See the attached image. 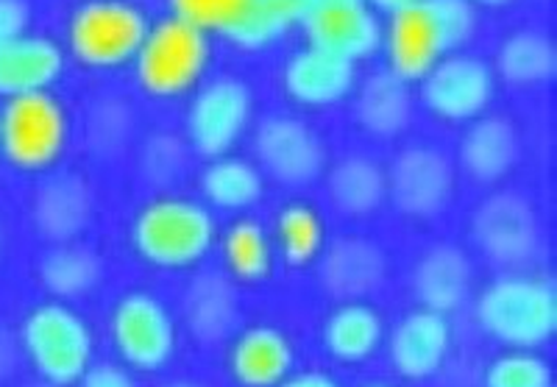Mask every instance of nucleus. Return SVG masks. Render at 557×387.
Returning a JSON list of instances; mask_svg holds the SVG:
<instances>
[{
  "instance_id": "obj_1",
  "label": "nucleus",
  "mask_w": 557,
  "mask_h": 387,
  "mask_svg": "<svg viewBox=\"0 0 557 387\" xmlns=\"http://www.w3.org/2000/svg\"><path fill=\"white\" fill-rule=\"evenodd\" d=\"M476 32L471 0H412L391 12L382 28L391 73L401 82H421L444 57L469 42Z\"/></svg>"
},
{
  "instance_id": "obj_2",
  "label": "nucleus",
  "mask_w": 557,
  "mask_h": 387,
  "mask_svg": "<svg viewBox=\"0 0 557 387\" xmlns=\"http://www.w3.org/2000/svg\"><path fill=\"white\" fill-rule=\"evenodd\" d=\"M474 315L496 344L521 351L539 349L557 332V290L541 276L510 273L482 290Z\"/></svg>"
},
{
  "instance_id": "obj_3",
  "label": "nucleus",
  "mask_w": 557,
  "mask_h": 387,
  "mask_svg": "<svg viewBox=\"0 0 557 387\" xmlns=\"http://www.w3.org/2000/svg\"><path fill=\"white\" fill-rule=\"evenodd\" d=\"M215 221L207 207L187 198H157L132 226L137 254L157 267L178 271L201 262L215 246Z\"/></svg>"
},
{
  "instance_id": "obj_4",
  "label": "nucleus",
  "mask_w": 557,
  "mask_h": 387,
  "mask_svg": "<svg viewBox=\"0 0 557 387\" xmlns=\"http://www.w3.org/2000/svg\"><path fill=\"white\" fill-rule=\"evenodd\" d=\"M20 349L26 351L39 379L53 385H76L92 365V332L70 307L42 304L23 321Z\"/></svg>"
},
{
  "instance_id": "obj_5",
  "label": "nucleus",
  "mask_w": 557,
  "mask_h": 387,
  "mask_svg": "<svg viewBox=\"0 0 557 387\" xmlns=\"http://www.w3.org/2000/svg\"><path fill=\"white\" fill-rule=\"evenodd\" d=\"M209 62V39L196 26L168 17L148 28L134 67L139 87L153 98H178L190 92Z\"/></svg>"
},
{
  "instance_id": "obj_6",
  "label": "nucleus",
  "mask_w": 557,
  "mask_h": 387,
  "mask_svg": "<svg viewBox=\"0 0 557 387\" xmlns=\"http://www.w3.org/2000/svg\"><path fill=\"white\" fill-rule=\"evenodd\" d=\"M146 14L126 0H89L76 9L67 28L73 57L87 67H121L134 62L148 34Z\"/></svg>"
},
{
  "instance_id": "obj_7",
  "label": "nucleus",
  "mask_w": 557,
  "mask_h": 387,
  "mask_svg": "<svg viewBox=\"0 0 557 387\" xmlns=\"http://www.w3.org/2000/svg\"><path fill=\"white\" fill-rule=\"evenodd\" d=\"M67 112L45 89L9 98L0 112V151L20 171H42L67 146Z\"/></svg>"
},
{
  "instance_id": "obj_8",
  "label": "nucleus",
  "mask_w": 557,
  "mask_h": 387,
  "mask_svg": "<svg viewBox=\"0 0 557 387\" xmlns=\"http://www.w3.org/2000/svg\"><path fill=\"white\" fill-rule=\"evenodd\" d=\"M112 340L128 369L151 374L176 354V324L151 292H128L112 312Z\"/></svg>"
},
{
  "instance_id": "obj_9",
  "label": "nucleus",
  "mask_w": 557,
  "mask_h": 387,
  "mask_svg": "<svg viewBox=\"0 0 557 387\" xmlns=\"http://www.w3.org/2000/svg\"><path fill=\"white\" fill-rule=\"evenodd\" d=\"M253 98L240 78H215L198 92L187 112V137L201 157H226L251 123Z\"/></svg>"
},
{
  "instance_id": "obj_10",
  "label": "nucleus",
  "mask_w": 557,
  "mask_h": 387,
  "mask_svg": "<svg viewBox=\"0 0 557 387\" xmlns=\"http://www.w3.org/2000/svg\"><path fill=\"white\" fill-rule=\"evenodd\" d=\"M494 71L482 59L449 53L421 78V101L444 121H476L494 98Z\"/></svg>"
},
{
  "instance_id": "obj_11",
  "label": "nucleus",
  "mask_w": 557,
  "mask_h": 387,
  "mask_svg": "<svg viewBox=\"0 0 557 387\" xmlns=\"http://www.w3.org/2000/svg\"><path fill=\"white\" fill-rule=\"evenodd\" d=\"M298 23L312 48L355 64L382 45V23L368 0H318L301 9Z\"/></svg>"
},
{
  "instance_id": "obj_12",
  "label": "nucleus",
  "mask_w": 557,
  "mask_h": 387,
  "mask_svg": "<svg viewBox=\"0 0 557 387\" xmlns=\"http://www.w3.org/2000/svg\"><path fill=\"white\" fill-rule=\"evenodd\" d=\"M471 237L487 260L499 265H519L539 248V215L516 192H499L476 207L471 217Z\"/></svg>"
},
{
  "instance_id": "obj_13",
  "label": "nucleus",
  "mask_w": 557,
  "mask_h": 387,
  "mask_svg": "<svg viewBox=\"0 0 557 387\" xmlns=\"http://www.w3.org/2000/svg\"><path fill=\"white\" fill-rule=\"evenodd\" d=\"M253 148L262 167L282 185H310L326 167L323 140L296 117L273 115L262 121L253 137Z\"/></svg>"
},
{
  "instance_id": "obj_14",
  "label": "nucleus",
  "mask_w": 557,
  "mask_h": 387,
  "mask_svg": "<svg viewBox=\"0 0 557 387\" xmlns=\"http://www.w3.org/2000/svg\"><path fill=\"white\" fill-rule=\"evenodd\" d=\"M387 192L405 215L424 221L449 203L455 192V167L449 157L437 148H407L391 165Z\"/></svg>"
},
{
  "instance_id": "obj_15",
  "label": "nucleus",
  "mask_w": 557,
  "mask_h": 387,
  "mask_svg": "<svg viewBox=\"0 0 557 387\" xmlns=\"http://www.w3.org/2000/svg\"><path fill=\"white\" fill-rule=\"evenodd\" d=\"M451 349L449 317L432 310H416L401 317L391 335V362L405 379L421 382L441 371Z\"/></svg>"
},
{
  "instance_id": "obj_16",
  "label": "nucleus",
  "mask_w": 557,
  "mask_h": 387,
  "mask_svg": "<svg viewBox=\"0 0 557 387\" xmlns=\"http://www.w3.org/2000/svg\"><path fill=\"white\" fill-rule=\"evenodd\" d=\"M323 290L341 301H360L382 287L387 260L376 242L366 237H343L332 242L318 267Z\"/></svg>"
},
{
  "instance_id": "obj_17",
  "label": "nucleus",
  "mask_w": 557,
  "mask_h": 387,
  "mask_svg": "<svg viewBox=\"0 0 557 387\" xmlns=\"http://www.w3.org/2000/svg\"><path fill=\"white\" fill-rule=\"evenodd\" d=\"M357 67L348 59L326 53L321 48H305L293 53L285 64L287 96L301 107H335L355 89Z\"/></svg>"
},
{
  "instance_id": "obj_18",
  "label": "nucleus",
  "mask_w": 557,
  "mask_h": 387,
  "mask_svg": "<svg viewBox=\"0 0 557 387\" xmlns=\"http://www.w3.org/2000/svg\"><path fill=\"white\" fill-rule=\"evenodd\" d=\"M474 285V267L466 251L457 246H432L412 271V290L424 310L449 312L460 310L469 301Z\"/></svg>"
},
{
  "instance_id": "obj_19",
  "label": "nucleus",
  "mask_w": 557,
  "mask_h": 387,
  "mask_svg": "<svg viewBox=\"0 0 557 387\" xmlns=\"http://www.w3.org/2000/svg\"><path fill=\"white\" fill-rule=\"evenodd\" d=\"M34 226L51 242H73L92 221V190L78 176L48 178L34 198Z\"/></svg>"
},
{
  "instance_id": "obj_20",
  "label": "nucleus",
  "mask_w": 557,
  "mask_h": 387,
  "mask_svg": "<svg viewBox=\"0 0 557 387\" xmlns=\"http://www.w3.org/2000/svg\"><path fill=\"white\" fill-rule=\"evenodd\" d=\"M184 321L201 344H221L237 326L240 296L235 282L218 271H207L193 279L182 299Z\"/></svg>"
},
{
  "instance_id": "obj_21",
  "label": "nucleus",
  "mask_w": 557,
  "mask_h": 387,
  "mask_svg": "<svg viewBox=\"0 0 557 387\" xmlns=\"http://www.w3.org/2000/svg\"><path fill=\"white\" fill-rule=\"evenodd\" d=\"M62 48L48 37H17L0 45V96L45 92L62 76Z\"/></svg>"
},
{
  "instance_id": "obj_22",
  "label": "nucleus",
  "mask_w": 557,
  "mask_h": 387,
  "mask_svg": "<svg viewBox=\"0 0 557 387\" xmlns=\"http://www.w3.org/2000/svg\"><path fill=\"white\" fill-rule=\"evenodd\" d=\"M519 159V134L507 117H476L462 134L460 162L462 171L482 185H496L510 173Z\"/></svg>"
},
{
  "instance_id": "obj_23",
  "label": "nucleus",
  "mask_w": 557,
  "mask_h": 387,
  "mask_svg": "<svg viewBox=\"0 0 557 387\" xmlns=\"http://www.w3.org/2000/svg\"><path fill=\"white\" fill-rule=\"evenodd\" d=\"M232 376L243 387H276L293 371V346L273 326L246 329L228 354Z\"/></svg>"
},
{
  "instance_id": "obj_24",
  "label": "nucleus",
  "mask_w": 557,
  "mask_h": 387,
  "mask_svg": "<svg viewBox=\"0 0 557 387\" xmlns=\"http://www.w3.org/2000/svg\"><path fill=\"white\" fill-rule=\"evenodd\" d=\"M357 121L374 137H399L412 121V96L396 73H374L357 96Z\"/></svg>"
},
{
  "instance_id": "obj_25",
  "label": "nucleus",
  "mask_w": 557,
  "mask_h": 387,
  "mask_svg": "<svg viewBox=\"0 0 557 387\" xmlns=\"http://www.w3.org/2000/svg\"><path fill=\"white\" fill-rule=\"evenodd\" d=\"M385 324L374 307L362 301H343L323 326V344L341 362H366L380 349Z\"/></svg>"
},
{
  "instance_id": "obj_26",
  "label": "nucleus",
  "mask_w": 557,
  "mask_h": 387,
  "mask_svg": "<svg viewBox=\"0 0 557 387\" xmlns=\"http://www.w3.org/2000/svg\"><path fill=\"white\" fill-rule=\"evenodd\" d=\"M45 290L57 296L59 301L82 299L96 290L103 279V262L96 251L76 242H59L53 251H48L39 265Z\"/></svg>"
},
{
  "instance_id": "obj_27",
  "label": "nucleus",
  "mask_w": 557,
  "mask_h": 387,
  "mask_svg": "<svg viewBox=\"0 0 557 387\" xmlns=\"http://www.w3.org/2000/svg\"><path fill=\"white\" fill-rule=\"evenodd\" d=\"M330 196L346 215H368L387 196V173L368 157L341 159L330 173Z\"/></svg>"
},
{
  "instance_id": "obj_28",
  "label": "nucleus",
  "mask_w": 557,
  "mask_h": 387,
  "mask_svg": "<svg viewBox=\"0 0 557 387\" xmlns=\"http://www.w3.org/2000/svg\"><path fill=\"white\" fill-rule=\"evenodd\" d=\"M496 71L507 84L532 87L552 82L557 73V48L541 32H516L496 53Z\"/></svg>"
},
{
  "instance_id": "obj_29",
  "label": "nucleus",
  "mask_w": 557,
  "mask_h": 387,
  "mask_svg": "<svg viewBox=\"0 0 557 387\" xmlns=\"http://www.w3.org/2000/svg\"><path fill=\"white\" fill-rule=\"evenodd\" d=\"M201 192L218 210H248L262 198L260 171L240 157H218L201 173Z\"/></svg>"
},
{
  "instance_id": "obj_30",
  "label": "nucleus",
  "mask_w": 557,
  "mask_h": 387,
  "mask_svg": "<svg viewBox=\"0 0 557 387\" xmlns=\"http://www.w3.org/2000/svg\"><path fill=\"white\" fill-rule=\"evenodd\" d=\"M301 20V3L298 0H248L240 17L232 23L223 37L246 51H260L276 42L282 34L290 32Z\"/></svg>"
},
{
  "instance_id": "obj_31",
  "label": "nucleus",
  "mask_w": 557,
  "mask_h": 387,
  "mask_svg": "<svg viewBox=\"0 0 557 387\" xmlns=\"http://www.w3.org/2000/svg\"><path fill=\"white\" fill-rule=\"evenodd\" d=\"M223 257L228 271L240 282H260L271 273V240L257 221H237L235 226H228L223 237Z\"/></svg>"
},
{
  "instance_id": "obj_32",
  "label": "nucleus",
  "mask_w": 557,
  "mask_h": 387,
  "mask_svg": "<svg viewBox=\"0 0 557 387\" xmlns=\"http://www.w3.org/2000/svg\"><path fill=\"white\" fill-rule=\"evenodd\" d=\"M276 232L282 254L293 267L307 265L323 251V223L307 203H290L278 212Z\"/></svg>"
},
{
  "instance_id": "obj_33",
  "label": "nucleus",
  "mask_w": 557,
  "mask_h": 387,
  "mask_svg": "<svg viewBox=\"0 0 557 387\" xmlns=\"http://www.w3.org/2000/svg\"><path fill=\"white\" fill-rule=\"evenodd\" d=\"M552 365L532 351H507L485 371V387H552Z\"/></svg>"
},
{
  "instance_id": "obj_34",
  "label": "nucleus",
  "mask_w": 557,
  "mask_h": 387,
  "mask_svg": "<svg viewBox=\"0 0 557 387\" xmlns=\"http://www.w3.org/2000/svg\"><path fill=\"white\" fill-rule=\"evenodd\" d=\"M248 0H171L173 17L196 26L198 32L226 34Z\"/></svg>"
},
{
  "instance_id": "obj_35",
  "label": "nucleus",
  "mask_w": 557,
  "mask_h": 387,
  "mask_svg": "<svg viewBox=\"0 0 557 387\" xmlns=\"http://www.w3.org/2000/svg\"><path fill=\"white\" fill-rule=\"evenodd\" d=\"M128 132H132V117H128L126 103H98L92 121H89V140L98 153H114L121 146H126Z\"/></svg>"
},
{
  "instance_id": "obj_36",
  "label": "nucleus",
  "mask_w": 557,
  "mask_h": 387,
  "mask_svg": "<svg viewBox=\"0 0 557 387\" xmlns=\"http://www.w3.org/2000/svg\"><path fill=\"white\" fill-rule=\"evenodd\" d=\"M184 162H187V153H184V146L176 140V137H153L148 142L146 153H143V171H146L148 182L153 185L165 187L173 185L184 171Z\"/></svg>"
},
{
  "instance_id": "obj_37",
  "label": "nucleus",
  "mask_w": 557,
  "mask_h": 387,
  "mask_svg": "<svg viewBox=\"0 0 557 387\" xmlns=\"http://www.w3.org/2000/svg\"><path fill=\"white\" fill-rule=\"evenodd\" d=\"M78 382H82V387H137V382H134V376L128 374V369L114 365V362H98V365H89Z\"/></svg>"
},
{
  "instance_id": "obj_38",
  "label": "nucleus",
  "mask_w": 557,
  "mask_h": 387,
  "mask_svg": "<svg viewBox=\"0 0 557 387\" xmlns=\"http://www.w3.org/2000/svg\"><path fill=\"white\" fill-rule=\"evenodd\" d=\"M28 26L26 0H0V45L23 37Z\"/></svg>"
},
{
  "instance_id": "obj_39",
  "label": "nucleus",
  "mask_w": 557,
  "mask_h": 387,
  "mask_svg": "<svg viewBox=\"0 0 557 387\" xmlns=\"http://www.w3.org/2000/svg\"><path fill=\"white\" fill-rule=\"evenodd\" d=\"M17 369V344L3 326H0V382Z\"/></svg>"
},
{
  "instance_id": "obj_40",
  "label": "nucleus",
  "mask_w": 557,
  "mask_h": 387,
  "mask_svg": "<svg viewBox=\"0 0 557 387\" xmlns=\"http://www.w3.org/2000/svg\"><path fill=\"white\" fill-rule=\"evenodd\" d=\"M276 387H341L332 376L318 374V371H305V374L287 376V379L278 382Z\"/></svg>"
},
{
  "instance_id": "obj_41",
  "label": "nucleus",
  "mask_w": 557,
  "mask_h": 387,
  "mask_svg": "<svg viewBox=\"0 0 557 387\" xmlns=\"http://www.w3.org/2000/svg\"><path fill=\"white\" fill-rule=\"evenodd\" d=\"M368 3H374L376 9H385V12H396V9L412 3V0H368Z\"/></svg>"
},
{
  "instance_id": "obj_42",
  "label": "nucleus",
  "mask_w": 557,
  "mask_h": 387,
  "mask_svg": "<svg viewBox=\"0 0 557 387\" xmlns=\"http://www.w3.org/2000/svg\"><path fill=\"white\" fill-rule=\"evenodd\" d=\"M162 387H203V385H198V382H187V379H173Z\"/></svg>"
},
{
  "instance_id": "obj_43",
  "label": "nucleus",
  "mask_w": 557,
  "mask_h": 387,
  "mask_svg": "<svg viewBox=\"0 0 557 387\" xmlns=\"http://www.w3.org/2000/svg\"><path fill=\"white\" fill-rule=\"evenodd\" d=\"M471 3H482V7H505L510 0H471Z\"/></svg>"
},
{
  "instance_id": "obj_44",
  "label": "nucleus",
  "mask_w": 557,
  "mask_h": 387,
  "mask_svg": "<svg viewBox=\"0 0 557 387\" xmlns=\"http://www.w3.org/2000/svg\"><path fill=\"white\" fill-rule=\"evenodd\" d=\"M28 387H64V385H53V382H45V379H39L37 385H28Z\"/></svg>"
},
{
  "instance_id": "obj_45",
  "label": "nucleus",
  "mask_w": 557,
  "mask_h": 387,
  "mask_svg": "<svg viewBox=\"0 0 557 387\" xmlns=\"http://www.w3.org/2000/svg\"><path fill=\"white\" fill-rule=\"evenodd\" d=\"M362 387H393V385H382V382H374V385H362Z\"/></svg>"
},
{
  "instance_id": "obj_46",
  "label": "nucleus",
  "mask_w": 557,
  "mask_h": 387,
  "mask_svg": "<svg viewBox=\"0 0 557 387\" xmlns=\"http://www.w3.org/2000/svg\"><path fill=\"white\" fill-rule=\"evenodd\" d=\"M0 248H3V237H0Z\"/></svg>"
}]
</instances>
